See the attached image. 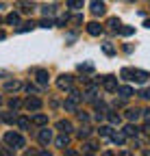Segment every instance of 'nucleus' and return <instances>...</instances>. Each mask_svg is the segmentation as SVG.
<instances>
[{
    "label": "nucleus",
    "mask_w": 150,
    "mask_h": 156,
    "mask_svg": "<svg viewBox=\"0 0 150 156\" xmlns=\"http://www.w3.org/2000/svg\"><path fill=\"white\" fill-rule=\"evenodd\" d=\"M122 78H126V80H135V83H146L150 76L144 69H128V67H124L122 69Z\"/></svg>",
    "instance_id": "f257e3e1"
},
{
    "label": "nucleus",
    "mask_w": 150,
    "mask_h": 156,
    "mask_svg": "<svg viewBox=\"0 0 150 156\" xmlns=\"http://www.w3.org/2000/svg\"><path fill=\"white\" fill-rule=\"evenodd\" d=\"M5 143L9 147H13V150H20V147H24V136L17 134V132H7L5 134Z\"/></svg>",
    "instance_id": "f03ea898"
},
{
    "label": "nucleus",
    "mask_w": 150,
    "mask_h": 156,
    "mask_svg": "<svg viewBox=\"0 0 150 156\" xmlns=\"http://www.w3.org/2000/svg\"><path fill=\"white\" fill-rule=\"evenodd\" d=\"M81 100H83V95L79 93V91H70V98L65 100V111H76L79 108V104H81Z\"/></svg>",
    "instance_id": "7ed1b4c3"
},
{
    "label": "nucleus",
    "mask_w": 150,
    "mask_h": 156,
    "mask_svg": "<svg viewBox=\"0 0 150 156\" xmlns=\"http://www.w3.org/2000/svg\"><path fill=\"white\" fill-rule=\"evenodd\" d=\"M102 87H104L109 93H115V91H118V78H115V76H104V78H102Z\"/></svg>",
    "instance_id": "20e7f679"
},
{
    "label": "nucleus",
    "mask_w": 150,
    "mask_h": 156,
    "mask_svg": "<svg viewBox=\"0 0 150 156\" xmlns=\"http://www.w3.org/2000/svg\"><path fill=\"white\" fill-rule=\"evenodd\" d=\"M24 106H26L28 111H39V108H42V100H39L37 95H31L28 100L24 102Z\"/></svg>",
    "instance_id": "39448f33"
},
{
    "label": "nucleus",
    "mask_w": 150,
    "mask_h": 156,
    "mask_svg": "<svg viewBox=\"0 0 150 156\" xmlns=\"http://www.w3.org/2000/svg\"><path fill=\"white\" fill-rule=\"evenodd\" d=\"M57 85H59V89H65V91H70V89H72V76H68V74L59 76V78H57Z\"/></svg>",
    "instance_id": "423d86ee"
},
{
    "label": "nucleus",
    "mask_w": 150,
    "mask_h": 156,
    "mask_svg": "<svg viewBox=\"0 0 150 156\" xmlns=\"http://www.w3.org/2000/svg\"><path fill=\"white\" fill-rule=\"evenodd\" d=\"M37 139H39V143H42V145H48V143L52 141V130H48V128L39 130V134H37Z\"/></svg>",
    "instance_id": "0eeeda50"
},
{
    "label": "nucleus",
    "mask_w": 150,
    "mask_h": 156,
    "mask_svg": "<svg viewBox=\"0 0 150 156\" xmlns=\"http://www.w3.org/2000/svg\"><path fill=\"white\" fill-rule=\"evenodd\" d=\"M91 13L93 15H104V2L102 0H91Z\"/></svg>",
    "instance_id": "6e6552de"
},
{
    "label": "nucleus",
    "mask_w": 150,
    "mask_h": 156,
    "mask_svg": "<svg viewBox=\"0 0 150 156\" xmlns=\"http://www.w3.org/2000/svg\"><path fill=\"white\" fill-rule=\"evenodd\" d=\"M35 78H37V83H39L42 87H46L50 76H48V72H46V69H35Z\"/></svg>",
    "instance_id": "1a4fd4ad"
},
{
    "label": "nucleus",
    "mask_w": 150,
    "mask_h": 156,
    "mask_svg": "<svg viewBox=\"0 0 150 156\" xmlns=\"http://www.w3.org/2000/svg\"><path fill=\"white\" fill-rule=\"evenodd\" d=\"M87 33L93 35V37H98V35L102 33V24H98V22H89V24H87Z\"/></svg>",
    "instance_id": "9d476101"
},
{
    "label": "nucleus",
    "mask_w": 150,
    "mask_h": 156,
    "mask_svg": "<svg viewBox=\"0 0 150 156\" xmlns=\"http://www.w3.org/2000/svg\"><path fill=\"white\" fill-rule=\"evenodd\" d=\"M111 141L115 145H124L126 143V134L124 132H111Z\"/></svg>",
    "instance_id": "9b49d317"
},
{
    "label": "nucleus",
    "mask_w": 150,
    "mask_h": 156,
    "mask_svg": "<svg viewBox=\"0 0 150 156\" xmlns=\"http://www.w3.org/2000/svg\"><path fill=\"white\" fill-rule=\"evenodd\" d=\"M68 143H70V136H68V132L59 134L57 139H54V145H57V147H68Z\"/></svg>",
    "instance_id": "f8f14e48"
},
{
    "label": "nucleus",
    "mask_w": 150,
    "mask_h": 156,
    "mask_svg": "<svg viewBox=\"0 0 150 156\" xmlns=\"http://www.w3.org/2000/svg\"><path fill=\"white\" fill-rule=\"evenodd\" d=\"M17 9H20V13H33L35 5H33V2H26V0H22V2H17Z\"/></svg>",
    "instance_id": "ddd939ff"
},
{
    "label": "nucleus",
    "mask_w": 150,
    "mask_h": 156,
    "mask_svg": "<svg viewBox=\"0 0 150 156\" xmlns=\"http://www.w3.org/2000/svg\"><path fill=\"white\" fill-rule=\"evenodd\" d=\"M139 117H141V111H137V108H128L126 111V119L128 122H137Z\"/></svg>",
    "instance_id": "4468645a"
},
{
    "label": "nucleus",
    "mask_w": 150,
    "mask_h": 156,
    "mask_svg": "<svg viewBox=\"0 0 150 156\" xmlns=\"http://www.w3.org/2000/svg\"><path fill=\"white\" fill-rule=\"evenodd\" d=\"M115 93H120V98L128 100V98L133 95V89H130V87H126V85H124V87H120V85H118V91H115Z\"/></svg>",
    "instance_id": "2eb2a0df"
},
{
    "label": "nucleus",
    "mask_w": 150,
    "mask_h": 156,
    "mask_svg": "<svg viewBox=\"0 0 150 156\" xmlns=\"http://www.w3.org/2000/svg\"><path fill=\"white\" fill-rule=\"evenodd\" d=\"M33 124H37V126H46V124H48V115L37 113V115L33 117Z\"/></svg>",
    "instance_id": "dca6fc26"
},
{
    "label": "nucleus",
    "mask_w": 150,
    "mask_h": 156,
    "mask_svg": "<svg viewBox=\"0 0 150 156\" xmlns=\"http://www.w3.org/2000/svg\"><path fill=\"white\" fill-rule=\"evenodd\" d=\"M137 132H139V128H137L135 124H126V126H124V134H126V136H137Z\"/></svg>",
    "instance_id": "f3484780"
},
{
    "label": "nucleus",
    "mask_w": 150,
    "mask_h": 156,
    "mask_svg": "<svg viewBox=\"0 0 150 156\" xmlns=\"http://www.w3.org/2000/svg\"><path fill=\"white\" fill-rule=\"evenodd\" d=\"M20 87H22L20 80H7V83H5V91H17Z\"/></svg>",
    "instance_id": "a211bd4d"
},
{
    "label": "nucleus",
    "mask_w": 150,
    "mask_h": 156,
    "mask_svg": "<svg viewBox=\"0 0 150 156\" xmlns=\"http://www.w3.org/2000/svg\"><path fill=\"white\" fill-rule=\"evenodd\" d=\"M83 0H68V9H72V11H79V9H83Z\"/></svg>",
    "instance_id": "6ab92c4d"
},
{
    "label": "nucleus",
    "mask_w": 150,
    "mask_h": 156,
    "mask_svg": "<svg viewBox=\"0 0 150 156\" xmlns=\"http://www.w3.org/2000/svg\"><path fill=\"white\" fill-rule=\"evenodd\" d=\"M5 22H7V24H11V26H15L17 22H20V15H17V13H9V15L5 17Z\"/></svg>",
    "instance_id": "aec40b11"
},
{
    "label": "nucleus",
    "mask_w": 150,
    "mask_h": 156,
    "mask_svg": "<svg viewBox=\"0 0 150 156\" xmlns=\"http://www.w3.org/2000/svg\"><path fill=\"white\" fill-rule=\"evenodd\" d=\"M57 128H59L61 132H70V130H72V124H70L68 119H61V122L57 124Z\"/></svg>",
    "instance_id": "412c9836"
},
{
    "label": "nucleus",
    "mask_w": 150,
    "mask_h": 156,
    "mask_svg": "<svg viewBox=\"0 0 150 156\" xmlns=\"http://www.w3.org/2000/svg\"><path fill=\"white\" fill-rule=\"evenodd\" d=\"M42 13H44V17H52L54 13H57V7H52V5L48 7V5H46V7L42 9Z\"/></svg>",
    "instance_id": "4be33fe9"
},
{
    "label": "nucleus",
    "mask_w": 150,
    "mask_h": 156,
    "mask_svg": "<svg viewBox=\"0 0 150 156\" xmlns=\"http://www.w3.org/2000/svg\"><path fill=\"white\" fill-rule=\"evenodd\" d=\"M107 26L113 28V30H118V28H120V20H118V17H109V20H107Z\"/></svg>",
    "instance_id": "5701e85b"
},
{
    "label": "nucleus",
    "mask_w": 150,
    "mask_h": 156,
    "mask_svg": "<svg viewBox=\"0 0 150 156\" xmlns=\"http://www.w3.org/2000/svg\"><path fill=\"white\" fill-rule=\"evenodd\" d=\"M17 126H20L22 130H28V126H31V122L26 119V117H17V122H15Z\"/></svg>",
    "instance_id": "b1692460"
},
{
    "label": "nucleus",
    "mask_w": 150,
    "mask_h": 156,
    "mask_svg": "<svg viewBox=\"0 0 150 156\" xmlns=\"http://www.w3.org/2000/svg\"><path fill=\"white\" fill-rule=\"evenodd\" d=\"M118 30H120V35H124V37H128V35H133V33H135L133 26H120Z\"/></svg>",
    "instance_id": "393cba45"
},
{
    "label": "nucleus",
    "mask_w": 150,
    "mask_h": 156,
    "mask_svg": "<svg viewBox=\"0 0 150 156\" xmlns=\"http://www.w3.org/2000/svg\"><path fill=\"white\" fill-rule=\"evenodd\" d=\"M100 136H111V132H113V128H111V126H100Z\"/></svg>",
    "instance_id": "a878e982"
},
{
    "label": "nucleus",
    "mask_w": 150,
    "mask_h": 156,
    "mask_svg": "<svg viewBox=\"0 0 150 156\" xmlns=\"http://www.w3.org/2000/svg\"><path fill=\"white\" fill-rule=\"evenodd\" d=\"M102 50H104V54H109V56H113V54H115V48L111 46V44H102Z\"/></svg>",
    "instance_id": "bb28decb"
},
{
    "label": "nucleus",
    "mask_w": 150,
    "mask_h": 156,
    "mask_svg": "<svg viewBox=\"0 0 150 156\" xmlns=\"http://www.w3.org/2000/svg\"><path fill=\"white\" fill-rule=\"evenodd\" d=\"M89 134H91V128H87V126L79 130V136H81V139H87V136H89Z\"/></svg>",
    "instance_id": "cd10ccee"
},
{
    "label": "nucleus",
    "mask_w": 150,
    "mask_h": 156,
    "mask_svg": "<svg viewBox=\"0 0 150 156\" xmlns=\"http://www.w3.org/2000/svg\"><path fill=\"white\" fill-rule=\"evenodd\" d=\"M20 104H22V102L17 100V98H11V100H9V108H13V111H15V108H20Z\"/></svg>",
    "instance_id": "c85d7f7f"
},
{
    "label": "nucleus",
    "mask_w": 150,
    "mask_h": 156,
    "mask_svg": "<svg viewBox=\"0 0 150 156\" xmlns=\"http://www.w3.org/2000/svg\"><path fill=\"white\" fill-rule=\"evenodd\" d=\"M2 119H5L7 124H13V122H17V117H15V115H11V113H5V115H2Z\"/></svg>",
    "instance_id": "c756f323"
},
{
    "label": "nucleus",
    "mask_w": 150,
    "mask_h": 156,
    "mask_svg": "<svg viewBox=\"0 0 150 156\" xmlns=\"http://www.w3.org/2000/svg\"><path fill=\"white\" fill-rule=\"evenodd\" d=\"M79 72H93V65L91 63H81L79 65Z\"/></svg>",
    "instance_id": "7c9ffc66"
},
{
    "label": "nucleus",
    "mask_w": 150,
    "mask_h": 156,
    "mask_svg": "<svg viewBox=\"0 0 150 156\" xmlns=\"http://www.w3.org/2000/svg\"><path fill=\"white\" fill-rule=\"evenodd\" d=\"M39 26H42V28H50V26H54V22H52V20H48V17H44L42 22H39Z\"/></svg>",
    "instance_id": "2f4dec72"
},
{
    "label": "nucleus",
    "mask_w": 150,
    "mask_h": 156,
    "mask_svg": "<svg viewBox=\"0 0 150 156\" xmlns=\"http://www.w3.org/2000/svg\"><path fill=\"white\" fill-rule=\"evenodd\" d=\"M31 28H35V24H33V22H26L24 26H20V28H17V30H20V33H28Z\"/></svg>",
    "instance_id": "473e14b6"
},
{
    "label": "nucleus",
    "mask_w": 150,
    "mask_h": 156,
    "mask_svg": "<svg viewBox=\"0 0 150 156\" xmlns=\"http://www.w3.org/2000/svg\"><path fill=\"white\" fill-rule=\"evenodd\" d=\"M68 20H70L68 15H61V17H57V22H54V24H57V26H63V24L68 22Z\"/></svg>",
    "instance_id": "72a5a7b5"
},
{
    "label": "nucleus",
    "mask_w": 150,
    "mask_h": 156,
    "mask_svg": "<svg viewBox=\"0 0 150 156\" xmlns=\"http://www.w3.org/2000/svg\"><path fill=\"white\" fill-rule=\"evenodd\" d=\"M109 119H111V124H120V122H122V119H120V115H113V113L109 115Z\"/></svg>",
    "instance_id": "f704fd0d"
},
{
    "label": "nucleus",
    "mask_w": 150,
    "mask_h": 156,
    "mask_svg": "<svg viewBox=\"0 0 150 156\" xmlns=\"http://www.w3.org/2000/svg\"><path fill=\"white\" fill-rule=\"evenodd\" d=\"M26 91H28V93H37V91H39V89H37L35 85H31V83H28V85H26Z\"/></svg>",
    "instance_id": "c9c22d12"
},
{
    "label": "nucleus",
    "mask_w": 150,
    "mask_h": 156,
    "mask_svg": "<svg viewBox=\"0 0 150 156\" xmlns=\"http://www.w3.org/2000/svg\"><path fill=\"white\" fill-rule=\"evenodd\" d=\"M72 22H74V24H81V22H83V15H74Z\"/></svg>",
    "instance_id": "e433bc0d"
},
{
    "label": "nucleus",
    "mask_w": 150,
    "mask_h": 156,
    "mask_svg": "<svg viewBox=\"0 0 150 156\" xmlns=\"http://www.w3.org/2000/svg\"><path fill=\"white\" fill-rule=\"evenodd\" d=\"M141 98H150V89H146V91H141Z\"/></svg>",
    "instance_id": "4c0bfd02"
},
{
    "label": "nucleus",
    "mask_w": 150,
    "mask_h": 156,
    "mask_svg": "<svg viewBox=\"0 0 150 156\" xmlns=\"http://www.w3.org/2000/svg\"><path fill=\"white\" fill-rule=\"evenodd\" d=\"M144 132H146V134L150 136V124H146V128H144Z\"/></svg>",
    "instance_id": "58836bf2"
},
{
    "label": "nucleus",
    "mask_w": 150,
    "mask_h": 156,
    "mask_svg": "<svg viewBox=\"0 0 150 156\" xmlns=\"http://www.w3.org/2000/svg\"><path fill=\"white\" fill-rule=\"evenodd\" d=\"M144 26H146V28H150V20H146V22H144Z\"/></svg>",
    "instance_id": "ea45409f"
},
{
    "label": "nucleus",
    "mask_w": 150,
    "mask_h": 156,
    "mask_svg": "<svg viewBox=\"0 0 150 156\" xmlns=\"http://www.w3.org/2000/svg\"><path fill=\"white\" fill-rule=\"evenodd\" d=\"M0 39H5V30H0Z\"/></svg>",
    "instance_id": "a19ab883"
},
{
    "label": "nucleus",
    "mask_w": 150,
    "mask_h": 156,
    "mask_svg": "<svg viewBox=\"0 0 150 156\" xmlns=\"http://www.w3.org/2000/svg\"><path fill=\"white\" fill-rule=\"evenodd\" d=\"M0 104H2V98H0Z\"/></svg>",
    "instance_id": "79ce46f5"
},
{
    "label": "nucleus",
    "mask_w": 150,
    "mask_h": 156,
    "mask_svg": "<svg viewBox=\"0 0 150 156\" xmlns=\"http://www.w3.org/2000/svg\"><path fill=\"white\" fill-rule=\"evenodd\" d=\"M0 22H2V17H0Z\"/></svg>",
    "instance_id": "37998d69"
}]
</instances>
